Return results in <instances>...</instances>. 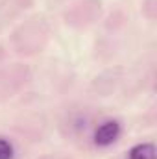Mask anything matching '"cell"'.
Instances as JSON below:
<instances>
[{
  "instance_id": "6da1fadb",
  "label": "cell",
  "mask_w": 157,
  "mask_h": 159,
  "mask_svg": "<svg viewBox=\"0 0 157 159\" xmlns=\"http://www.w3.org/2000/svg\"><path fill=\"white\" fill-rule=\"evenodd\" d=\"M52 37V28L44 17H30L22 20L9 35V43L15 54L32 57L41 54Z\"/></svg>"
},
{
  "instance_id": "7a4b0ae2",
  "label": "cell",
  "mask_w": 157,
  "mask_h": 159,
  "mask_svg": "<svg viewBox=\"0 0 157 159\" xmlns=\"http://www.w3.org/2000/svg\"><path fill=\"white\" fill-rule=\"evenodd\" d=\"M102 0H76L63 11V20L70 28L83 30L98 22L102 19Z\"/></svg>"
},
{
  "instance_id": "3957f363",
  "label": "cell",
  "mask_w": 157,
  "mask_h": 159,
  "mask_svg": "<svg viewBox=\"0 0 157 159\" xmlns=\"http://www.w3.org/2000/svg\"><path fill=\"white\" fill-rule=\"evenodd\" d=\"M32 81V70L24 63H11L0 67V104L17 96Z\"/></svg>"
},
{
  "instance_id": "277c9868",
  "label": "cell",
  "mask_w": 157,
  "mask_h": 159,
  "mask_svg": "<svg viewBox=\"0 0 157 159\" xmlns=\"http://www.w3.org/2000/svg\"><path fill=\"white\" fill-rule=\"evenodd\" d=\"M120 122L118 120H105L98 126V129L94 131V144L96 146H111L118 137H120Z\"/></svg>"
},
{
  "instance_id": "5b68a950",
  "label": "cell",
  "mask_w": 157,
  "mask_h": 159,
  "mask_svg": "<svg viewBox=\"0 0 157 159\" xmlns=\"http://www.w3.org/2000/svg\"><path fill=\"white\" fill-rule=\"evenodd\" d=\"M128 159H155V146L152 143L137 144L129 150Z\"/></svg>"
},
{
  "instance_id": "8992f818",
  "label": "cell",
  "mask_w": 157,
  "mask_h": 159,
  "mask_svg": "<svg viewBox=\"0 0 157 159\" xmlns=\"http://www.w3.org/2000/svg\"><path fill=\"white\" fill-rule=\"evenodd\" d=\"M142 15L148 20H154L157 15V0H142Z\"/></svg>"
},
{
  "instance_id": "52a82bcc",
  "label": "cell",
  "mask_w": 157,
  "mask_h": 159,
  "mask_svg": "<svg viewBox=\"0 0 157 159\" xmlns=\"http://www.w3.org/2000/svg\"><path fill=\"white\" fill-rule=\"evenodd\" d=\"M13 157V146L9 144V141L0 137V159H11Z\"/></svg>"
},
{
  "instance_id": "ba28073f",
  "label": "cell",
  "mask_w": 157,
  "mask_h": 159,
  "mask_svg": "<svg viewBox=\"0 0 157 159\" xmlns=\"http://www.w3.org/2000/svg\"><path fill=\"white\" fill-rule=\"evenodd\" d=\"M4 57H6V50H4V46L0 44V63L4 61Z\"/></svg>"
}]
</instances>
